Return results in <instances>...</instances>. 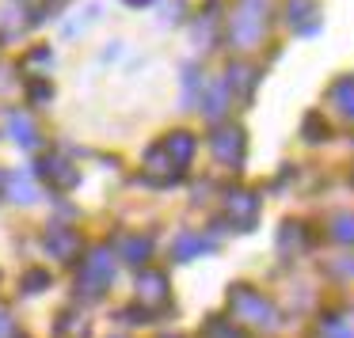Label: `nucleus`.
Wrapping results in <instances>:
<instances>
[{
	"instance_id": "obj_1",
	"label": "nucleus",
	"mask_w": 354,
	"mask_h": 338,
	"mask_svg": "<svg viewBox=\"0 0 354 338\" xmlns=\"http://www.w3.org/2000/svg\"><path fill=\"white\" fill-rule=\"evenodd\" d=\"M267 31V0H236L229 19V42L236 50H248Z\"/></svg>"
},
{
	"instance_id": "obj_2",
	"label": "nucleus",
	"mask_w": 354,
	"mask_h": 338,
	"mask_svg": "<svg viewBox=\"0 0 354 338\" xmlns=\"http://www.w3.org/2000/svg\"><path fill=\"white\" fill-rule=\"evenodd\" d=\"M111 281H115V255H111L107 247L88 251L84 262H80V270H77V292L84 300H95L111 289Z\"/></svg>"
},
{
	"instance_id": "obj_3",
	"label": "nucleus",
	"mask_w": 354,
	"mask_h": 338,
	"mask_svg": "<svg viewBox=\"0 0 354 338\" xmlns=\"http://www.w3.org/2000/svg\"><path fill=\"white\" fill-rule=\"evenodd\" d=\"M229 312L236 315V319L252 323V327H270V323H274V304H270L259 289H252V285H232L229 289Z\"/></svg>"
},
{
	"instance_id": "obj_4",
	"label": "nucleus",
	"mask_w": 354,
	"mask_h": 338,
	"mask_svg": "<svg viewBox=\"0 0 354 338\" xmlns=\"http://www.w3.org/2000/svg\"><path fill=\"white\" fill-rule=\"evenodd\" d=\"M183 171H187V168L160 145V141H156V145L145 152V160H141V179H145V183H153V186H171V183H179V179H183Z\"/></svg>"
},
{
	"instance_id": "obj_5",
	"label": "nucleus",
	"mask_w": 354,
	"mask_h": 338,
	"mask_svg": "<svg viewBox=\"0 0 354 338\" xmlns=\"http://www.w3.org/2000/svg\"><path fill=\"white\" fill-rule=\"evenodd\" d=\"M209 152H214L217 163H225V168H240L248 156V133L240 130V126H217L214 133H209Z\"/></svg>"
},
{
	"instance_id": "obj_6",
	"label": "nucleus",
	"mask_w": 354,
	"mask_h": 338,
	"mask_svg": "<svg viewBox=\"0 0 354 338\" xmlns=\"http://www.w3.org/2000/svg\"><path fill=\"white\" fill-rule=\"evenodd\" d=\"M225 217H229L240 232L255 228V221H259V194L244 190V186H232V190L225 194Z\"/></svg>"
},
{
	"instance_id": "obj_7",
	"label": "nucleus",
	"mask_w": 354,
	"mask_h": 338,
	"mask_svg": "<svg viewBox=\"0 0 354 338\" xmlns=\"http://www.w3.org/2000/svg\"><path fill=\"white\" fill-rule=\"evenodd\" d=\"M133 297H138V308L141 312H160L168 304V277L160 270H145L133 285Z\"/></svg>"
},
{
	"instance_id": "obj_8",
	"label": "nucleus",
	"mask_w": 354,
	"mask_h": 338,
	"mask_svg": "<svg viewBox=\"0 0 354 338\" xmlns=\"http://www.w3.org/2000/svg\"><path fill=\"white\" fill-rule=\"evenodd\" d=\"M35 171H39V179L50 190H73V186L80 183V171L73 168L65 156H42V160L35 163Z\"/></svg>"
},
{
	"instance_id": "obj_9",
	"label": "nucleus",
	"mask_w": 354,
	"mask_h": 338,
	"mask_svg": "<svg viewBox=\"0 0 354 338\" xmlns=\"http://www.w3.org/2000/svg\"><path fill=\"white\" fill-rule=\"evenodd\" d=\"M286 23L297 34H316L320 31V4L316 0H286Z\"/></svg>"
},
{
	"instance_id": "obj_10",
	"label": "nucleus",
	"mask_w": 354,
	"mask_h": 338,
	"mask_svg": "<svg viewBox=\"0 0 354 338\" xmlns=\"http://www.w3.org/2000/svg\"><path fill=\"white\" fill-rule=\"evenodd\" d=\"M77 247H80V236H77V228H69V224H62V221H54L46 228V251L54 255V259H73L77 255Z\"/></svg>"
},
{
	"instance_id": "obj_11",
	"label": "nucleus",
	"mask_w": 354,
	"mask_h": 338,
	"mask_svg": "<svg viewBox=\"0 0 354 338\" xmlns=\"http://www.w3.org/2000/svg\"><path fill=\"white\" fill-rule=\"evenodd\" d=\"M4 126H8V137L16 141L19 148L39 145V126H35L31 115H24V110H8V115H4Z\"/></svg>"
},
{
	"instance_id": "obj_12",
	"label": "nucleus",
	"mask_w": 354,
	"mask_h": 338,
	"mask_svg": "<svg viewBox=\"0 0 354 338\" xmlns=\"http://www.w3.org/2000/svg\"><path fill=\"white\" fill-rule=\"evenodd\" d=\"M221 80H225V88H229V95H236L240 103H252V92H255V69L252 65H232Z\"/></svg>"
},
{
	"instance_id": "obj_13",
	"label": "nucleus",
	"mask_w": 354,
	"mask_h": 338,
	"mask_svg": "<svg viewBox=\"0 0 354 338\" xmlns=\"http://www.w3.org/2000/svg\"><path fill=\"white\" fill-rule=\"evenodd\" d=\"M149 255H153V239L149 236H122L118 239V259L130 262V266L149 262Z\"/></svg>"
},
{
	"instance_id": "obj_14",
	"label": "nucleus",
	"mask_w": 354,
	"mask_h": 338,
	"mask_svg": "<svg viewBox=\"0 0 354 338\" xmlns=\"http://www.w3.org/2000/svg\"><path fill=\"white\" fill-rule=\"evenodd\" d=\"M328 99L335 103V110L343 118H354V77H339L335 84H331Z\"/></svg>"
},
{
	"instance_id": "obj_15",
	"label": "nucleus",
	"mask_w": 354,
	"mask_h": 338,
	"mask_svg": "<svg viewBox=\"0 0 354 338\" xmlns=\"http://www.w3.org/2000/svg\"><path fill=\"white\" fill-rule=\"evenodd\" d=\"M278 247H282L286 255L305 251V247H308V232H305V224H301V221L282 224V228H278Z\"/></svg>"
},
{
	"instance_id": "obj_16",
	"label": "nucleus",
	"mask_w": 354,
	"mask_h": 338,
	"mask_svg": "<svg viewBox=\"0 0 354 338\" xmlns=\"http://www.w3.org/2000/svg\"><path fill=\"white\" fill-rule=\"evenodd\" d=\"M209 251H214V243H209V239H202V236H194V232H183V236L176 239V259L179 262L194 259V255H209Z\"/></svg>"
},
{
	"instance_id": "obj_17",
	"label": "nucleus",
	"mask_w": 354,
	"mask_h": 338,
	"mask_svg": "<svg viewBox=\"0 0 354 338\" xmlns=\"http://www.w3.org/2000/svg\"><path fill=\"white\" fill-rule=\"evenodd\" d=\"M229 99H232V95H229V88H225V80H217V84L206 92V103H202V115H206V118H221L225 110H229Z\"/></svg>"
},
{
	"instance_id": "obj_18",
	"label": "nucleus",
	"mask_w": 354,
	"mask_h": 338,
	"mask_svg": "<svg viewBox=\"0 0 354 338\" xmlns=\"http://www.w3.org/2000/svg\"><path fill=\"white\" fill-rule=\"evenodd\" d=\"M8 183H12V190H8L12 201H19V206H31V201H39V190H35V183H31V175H27V171L12 175Z\"/></svg>"
},
{
	"instance_id": "obj_19",
	"label": "nucleus",
	"mask_w": 354,
	"mask_h": 338,
	"mask_svg": "<svg viewBox=\"0 0 354 338\" xmlns=\"http://www.w3.org/2000/svg\"><path fill=\"white\" fill-rule=\"evenodd\" d=\"M320 338H354V327L343 315H324L320 319Z\"/></svg>"
},
{
	"instance_id": "obj_20",
	"label": "nucleus",
	"mask_w": 354,
	"mask_h": 338,
	"mask_svg": "<svg viewBox=\"0 0 354 338\" xmlns=\"http://www.w3.org/2000/svg\"><path fill=\"white\" fill-rule=\"evenodd\" d=\"M331 239L343 247H354V217L351 213H339L335 221H331Z\"/></svg>"
},
{
	"instance_id": "obj_21",
	"label": "nucleus",
	"mask_w": 354,
	"mask_h": 338,
	"mask_svg": "<svg viewBox=\"0 0 354 338\" xmlns=\"http://www.w3.org/2000/svg\"><path fill=\"white\" fill-rule=\"evenodd\" d=\"M57 335H62V338H69V335L84 338L88 335V319H84V315H77V312H65L62 323H57Z\"/></svg>"
},
{
	"instance_id": "obj_22",
	"label": "nucleus",
	"mask_w": 354,
	"mask_h": 338,
	"mask_svg": "<svg viewBox=\"0 0 354 338\" xmlns=\"http://www.w3.org/2000/svg\"><path fill=\"white\" fill-rule=\"evenodd\" d=\"M50 285V274L46 270H27V277H24V292H42Z\"/></svg>"
},
{
	"instance_id": "obj_23",
	"label": "nucleus",
	"mask_w": 354,
	"mask_h": 338,
	"mask_svg": "<svg viewBox=\"0 0 354 338\" xmlns=\"http://www.w3.org/2000/svg\"><path fill=\"white\" fill-rule=\"evenodd\" d=\"M324 137H328V126H324V118L308 115V118H305V141H324Z\"/></svg>"
},
{
	"instance_id": "obj_24",
	"label": "nucleus",
	"mask_w": 354,
	"mask_h": 338,
	"mask_svg": "<svg viewBox=\"0 0 354 338\" xmlns=\"http://www.w3.org/2000/svg\"><path fill=\"white\" fill-rule=\"evenodd\" d=\"M194 88H202V72L194 65L183 69V92H187V103H194Z\"/></svg>"
},
{
	"instance_id": "obj_25",
	"label": "nucleus",
	"mask_w": 354,
	"mask_h": 338,
	"mask_svg": "<svg viewBox=\"0 0 354 338\" xmlns=\"http://www.w3.org/2000/svg\"><path fill=\"white\" fill-rule=\"evenodd\" d=\"M54 61V54H50L46 46H39V50H31V54H27V69L35 72V65H50Z\"/></svg>"
},
{
	"instance_id": "obj_26",
	"label": "nucleus",
	"mask_w": 354,
	"mask_h": 338,
	"mask_svg": "<svg viewBox=\"0 0 354 338\" xmlns=\"http://www.w3.org/2000/svg\"><path fill=\"white\" fill-rule=\"evenodd\" d=\"M50 95H54V88H50V84H42V80H35V84H31V99L35 103H50Z\"/></svg>"
},
{
	"instance_id": "obj_27",
	"label": "nucleus",
	"mask_w": 354,
	"mask_h": 338,
	"mask_svg": "<svg viewBox=\"0 0 354 338\" xmlns=\"http://www.w3.org/2000/svg\"><path fill=\"white\" fill-rule=\"evenodd\" d=\"M0 338H16V319L8 312H0Z\"/></svg>"
},
{
	"instance_id": "obj_28",
	"label": "nucleus",
	"mask_w": 354,
	"mask_h": 338,
	"mask_svg": "<svg viewBox=\"0 0 354 338\" xmlns=\"http://www.w3.org/2000/svg\"><path fill=\"white\" fill-rule=\"evenodd\" d=\"M331 270H335V274H346V277H354V259L346 255V259L339 262V266H331Z\"/></svg>"
},
{
	"instance_id": "obj_29",
	"label": "nucleus",
	"mask_w": 354,
	"mask_h": 338,
	"mask_svg": "<svg viewBox=\"0 0 354 338\" xmlns=\"http://www.w3.org/2000/svg\"><path fill=\"white\" fill-rule=\"evenodd\" d=\"M126 8H149V4H153V0H122Z\"/></svg>"
},
{
	"instance_id": "obj_30",
	"label": "nucleus",
	"mask_w": 354,
	"mask_h": 338,
	"mask_svg": "<svg viewBox=\"0 0 354 338\" xmlns=\"http://www.w3.org/2000/svg\"><path fill=\"white\" fill-rule=\"evenodd\" d=\"M4 183H8V175H4V171H0V190H4Z\"/></svg>"
}]
</instances>
